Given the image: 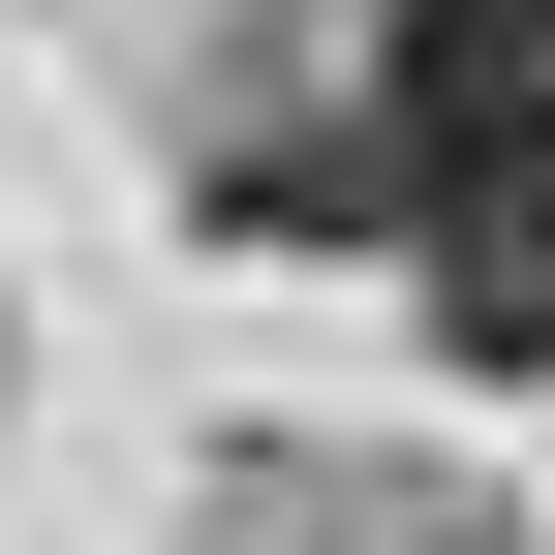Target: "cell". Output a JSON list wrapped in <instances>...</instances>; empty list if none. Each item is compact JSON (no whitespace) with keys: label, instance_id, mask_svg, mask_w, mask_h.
I'll list each match as a JSON object with an SVG mask.
<instances>
[{"label":"cell","instance_id":"obj_1","mask_svg":"<svg viewBox=\"0 0 555 555\" xmlns=\"http://www.w3.org/2000/svg\"><path fill=\"white\" fill-rule=\"evenodd\" d=\"M401 278H433L494 371H555V31L463 93V155H433V217H401Z\"/></svg>","mask_w":555,"mask_h":555}]
</instances>
